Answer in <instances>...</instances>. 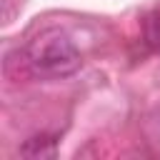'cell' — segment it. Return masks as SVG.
Instances as JSON below:
<instances>
[{"instance_id":"cell-2","label":"cell","mask_w":160,"mask_h":160,"mask_svg":"<svg viewBox=\"0 0 160 160\" xmlns=\"http://www.w3.org/2000/svg\"><path fill=\"white\" fill-rule=\"evenodd\" d=\"M142 45L148 52H160V12H150L142 20Z\"/></svg>"},{"instance_id":"cell-3","label":"cell","mask_w":160,"mask_h":160,"mask_svg":"<svg viewBox=\"0 0 160 160\" xmlns=\"http://www.w3.org/2000/svg\"><path fill=\"white\" fill-rule=\"evenodd\" d=\"M55 138H50V135H35V138H30L22 148H20V152L22 155H30V158H45V155H55Z\"/></svg>"},{"instance_id":"cell-1","label":"cell","mask_w":160,"mask_h":160,"mask_svg":"<svg viewBox=\"0 0 160 160\" xmlns=\"http://www.w3.org/2000/svg\"><path fill=\"white\" fill-rule=\"evenodd\" d=\"M80 65H82V55L78 45L70 40L68 32L58 28H48L38 32L25 48V68L35 78H45V80L70 78L80 70Z\"/></svg>"}]
</instances>
